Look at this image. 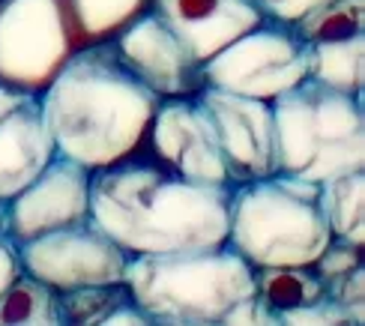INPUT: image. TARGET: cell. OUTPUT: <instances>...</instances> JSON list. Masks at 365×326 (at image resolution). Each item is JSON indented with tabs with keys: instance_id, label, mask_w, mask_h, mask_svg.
Instances as JSON below:
<instances>
[{
	"instance_id": "cell-1",
	"label": "cell",
	"mask_w": 365,
	"mask_h": 326,
	"mask_svg": "<svg viewBox=\"0 0 365 326\" xmlns=\"http://www.w3.org/2000/svg\"><path fill=\"white\" fill-rule=\"evenodd\" d=\"M234 185L195 183L141 141L90 170V219L129 255L222 245Z\"/></svg>"
},
{
	"instance_id": "cell-2",
	"label": "cell",
	"mask_w": 365,
	"mask_h": 326,
	"mask_svg": "<svg viewBox=\"0 0 365 326\" xmlns=\"http://www.w3.org/2000/svg\"><path fill=\"white\" fill-rule=\"evenodd\" d=\"M162 96L135 78L111 39L75 49L39 90L42 117L60 156L96 170L138 147Z\"/></svg>"
},
{
	"instance_id": "cell-3",
	"label": "cell",
	"mask_w": 365,
	"mask_h": 326,
	"mask_svg": "<svg viewBox=\"0 0 365 326\" xmlns=\"http://www.w3.org/2000/svg\"><path fill=\"white\" fill-rule=\"evenodd\" d=\"M123 282L153 323H222L255 293V267L227 243L165 255H129Z\"/></svg>"
},
{
	"instance_id": "cell-4",
	"label": "cell",
	"mask_w": 365,
	"mask_h": 326,
	"mask_svg": "<svg viewBox=\"0 0 365 326\" xmlns=\"http://www.w3.org/2000/svg\"><path fill=\"white\" fill-rule=\"evenodd\" d=\"M269 105L282 174L324 183L365 168V96L302 78Z\"/></svg>"
},
{
	"instance_id": "cell-5",
	"label": "cell",
	"mask_w": 365,
	"mask_h": 326,
	"mask_svg": "<svg viewBox=\"0 0 365 326\" xmlns=\"http://www.w3.org/2000/svg\"><path fill=\"white\" fill-rule=\"evenodd\" d=\"M329 240V225L317 204V183L276 170L231 189L225 243L255 270L314 263Z\"/></svg>"
},
{
	"instance_id": "cell-6",
	"label": "cell",
	"mask_w": 365,
	"mask_h": 326,
	"mask_svg": "<svg viewBox=\"0 0 365 326\" xmlns=\"http://www.w3.org/2000/svg\"><path fill=\"white\" fill-rule=\"evenodd\" d=\"M207 87L272 102L309 78V45L291 21L267 19L201 63Z\"/></svg>"
},
{
	"instance_id": "cell-7",
	"label": "cell",
	"mask_w": 365,
	"mask_h": 326,
	"mask_svg": "<svg viewBox=\"0 0 365 326\" xmlns=\"http://www.w3.org/2000/svg\"><path fill=\"white\" fill-rule=\"evenodd\" d=\"M81 49L66 0H0V81L39 93Z\"/></svg>"
},
{
	"instance_id": "cell-8",
	"label": "cell",
	"mask_w": 365,
	"mask_h": 326,
	"mask_svg": "<svg viewBox=\"0 0 365 326\" xmlns=\"http://www.w3.org/2000/svg\"><path fill=\"white\" fill-rule=\"evenodd\" d=\"M19 260L24 272L42 278L45 285L72 290L123 282L129 252H123L93 219H84L19 243Z\"/></svg>"
},
{
	"instance_id": "cell-9",
	"label": "cell",
	"mask_w": 365,
	"mask_h": 326,
	"mask_svg": "<svg viewBox=\"0 0 365 326\" xmlns=\"http://www.w3.org/2000/svg\"><path fill=\"white\" fill-rule=\"evenodd\" d=\"M195 96L216 135L231 185L276 174V126L269 102L207 84Z\"/></svg>"
},
{
	"instance_id": "cell-10",
	"label": "cell",
	"mask_w": 365,
	"mask_h": 326,
	"mask_svg": "<svg viewBox=\"0 0 365 326\" xmlns=\"http://www.w3.org/2000/svg\"><path fill=\"white\" fill-rule=\"evenodd\" d=\"M90 219V170L57 156L9 198V240L19 245L57 228Z\"/></svg>"
},
{
	"instance_id": "cell-11",
	"label": "cell",
	"mask_w": 365,
	"mask_h": 326,
	"mask_svg": "<svg viewBox=\"0 0 365 326\" xmlns=\"http://www.w3.org/2000/svg\"><path fill=\"white\" fill-rule=\"evenodd\" d=\"M111 45L135 78H141L162 99L192 96L204 87L201 63L153 9H144L138 19L114 34Z\"/></svg>"
},
{
	"instance_id": "cell-12",
	"label": "cell",
	"mask_w": 365,
	"mask_h": 326,
	"mask_svg": "<svg viewBox=\"0 0 365 326\" xmlns=\"http://www.w3.org/2000/svg\"><path fill=\"white\" fill-rule=\"evenodd\" d=\"M144 141L159 159L177 168L182 177L195 183L231 185L216 135H212V126L195 93L192 96L162 99L153 120H150Z\"/></svg>"
},
{
	"instance_id": "cell-13",
	"label": "cell",
	"mask_w": 365,
	"mask_h": 326,
	"mask_svg": "<svg viewBox=\"0 0 365 326\" xmlns=\"http://www.w3.org/2000/svg\"><path fill=\"white\" fill-rule=\"evenodd\" d=\"M57 156L39 93L0 81V198H12Z\"/></svg>"
},
{
	"instance_id": "cell-14",
	"label": "cell",
	"mask_w": 365,
	"mask_h": 326,
	"mask_svg": "<svg viewBox=\"0 0 365 326\" xmlns=\"http://www.w3.org/2000/svg\"><path fill=\"white\" fill-rule=\"evenodd\" d=\"M150 9L182 39L197 63H207L267 19L255 0H150Z\"/></svg>"
},
{
	"instance_id": "cell-15",
	"label": "cell",
	"mask_w": 365,
	"mask_h": 326,
	"mask_svg": "<svg viewBox=\"0 0 365 326\" xmlns=\"http://www.w3.org/2000/svg\"><path fill=\"white\" fill-rule=\"evenodd\" d=\"M317 204L332 237L365 245V168L317 183Z\"/></svg>"
},
{
	"instance_id": "cell-16",
	"label": "cell",
	"mask_w": 365,
	"mask_h": 326,
	"mask_svg": "<svg viewBox=\"0 0 365 326\" xmlns=\"http://www.w3.org/2000/svg\"><path fill=\"white\" fill-rule=\"evenodd\" d=\"M255 293L279 320L284 315L306 308L317 300L329 297L327 282L314 272L312 263H294V267H257L255 270Z\"/></svg>"
},
{
	"instance_id": "cell-17",
	"label": "cell",
	"mask_w": 365,
	"mask_h": 326,
	"mask_svg": "<svg viewBox=\"0 0 365 326\" xmlns=\"http://www.w3.org/2000/svg\"><path fill=\"white\" fill-rule=\"evenodd\" d=\"M309 78L332 90L365 96V36L309 45Z\"/></svg>"
},
{
	"instance_id": "cell-18",
	"label": "cell",
	"mask_w": 365,
	"mask_h": 326,
	"mask_svg": "<svg viewBox=\"0 0 365 326\" xmlns=\"http://www.w3.org/2000/svg\"><path fill=\"white\" fill-rule=\"evenodd\" d=\"M0 323H60V290L21 270L0 290Z\"/></svg>"
},
{
	"instance_id": "cell-19",
	"label": "cell",
	"mask_w": 365,
	"mask_h": 326,
	"mask_svg": "<svg viewBox=\"0 0 365 326\" xmlns=\"http://www.w3.org/2000/svg\"><path fill=\"white\" fill-rule=\"evenodd\" d=\"M291 24L309 45L365 36V0H324Z\"/></svg>"
},
{
	"instance_id": "cell-20",
	"label": "cell",
	"mask_w": 365,
	"mask_h": 326,
	"mask_svg": "<svg viewBox=\"0 0 365 326\" xmlns=\"http://www.w3.org/2000/svg\"><path fill=\"white\" fill-rule=\"evenodd\" d=\"M66 4L81 45L111 39L144 9H150V0H66Z\"/></svg>"
},
{
	"instance_id": "cell-21",
	"label": "cell",
	"mask_w": 365,
	"mask_h": 326,
	"mask_svg": "<svg viewBox=\"0 0 365 326\" xmlns=\"http://www.w3.org/2000/svg\"><path fill=\"white\" fill-rule=\"evenodd\" d=\"M126 302H132V290L126 282L84 285V287L60 290V323L105 326V320Z\"/></svg>"
},
{
	"instance_id": "cell-22",
	"label": "cell",
	"mask_w": 365,
	"mask_h": 326,
	"mask_svg": "<svg viewBox=\"0 0 365 326\" xmlns=\"http://www.w3.org/2000/svg\"><path fill=\"white\" fill-rule=\"evenodd\" d=\"M327 293H329V300H336L344 312L351 315L354 326L365 323V267L362 263L356 270L327 282Z\"/></svg>"
},
{
	"instance_id": "cell-23",
	"label": "cell",
	"mask_w": 365,
	"mask_h": 326,
	"mask_svg": "<svg viewBox=\"0 0 365 326\" xmlns=\"http://www.w3.org/2000/svg\"><path fill=\"white\" fill-rule=\"evenodd\" d=\"M362 252H365V245H354V243H347V240H336L332 237L327 243V248L321 255H317V260L312 263L314 272L324 278V282H332V278H339L344 272H351L356 270L359 263H362Z\"/></svg>"
},
{
	"instance_id": "cell-24",
	"label": "cell",
	"mask_w": 365,
	"mask_h": 326,
	"mask_svg": "<svg viewBox=\"0 0 365 326\" xmlns=\"http://www.w3.org/2000/svg\"><path fill=\"white\" fill-rule=\"evenodd\" d=\"M282 323L302 326V323H354V320H351V315H347L336 300L324 297V300H317V302H312L306 308H297V312L284 315Z\"/></svg>"
},
{
	"instance_id": "cell-25",
	"label": "cell",
	"mask_w": 365,
	"mask_h": 326,
	"mask_svg": "<svg viewBox=\"0 0 365 326\" xmlns=\"http://www.w3.org/2000/svg\"><path fill=\"white\" fill-rule=\"evenodd\" d=\"M222 323H282V320L272 315L261 300H257V293H252V297L240 300V302L231 308V312L225 315Z\"/></svg>"
},
{
	"instance_id": "cell-26",
	"label": "cell",
	"mask_w": 365,
	"mask_h": 326,
	"mask_svg": "<svg viewBox=\"0 0 365 326\" xmlns=\"http://www.w3.org/2000/svg\"><path fill=\"white\" fill-rule=\"evenodd\" d=\"M261 6L264 15L269 19H279V21H297L302 12H309L312 6L324 4V0H255Z\"/></svg>"
},
{
	"instance_id": "cell-27",
	"label": "cell",
	"mask_w": 365,
	"mask_h": 326,
	"mask_svg": "<svg viewBox=\"0 0 365 326\" xmlns=\"http://www.w3.org/2000/svg\"><path fill=\"white\" fill-rule=\"evenodd\" d=\"M19 272H21L19 245H15L6 234H0V290H4Z\"/></svg>"
},
{
	"instance_id": "cell-28",
	"label": "cell",
	"mask_w": 365,
	"mask_h": 326,
	"mask_svg": "<svg viewBox=\"0 0 365 326\" xmlns=\"http://www.w3.org/2000/svg\"><path fill=\"white\" fill-rule=\"evenodd\" d=\"M6 230H9V200L0 198V234H6Z\"/></svg>"
}]
</instances>
